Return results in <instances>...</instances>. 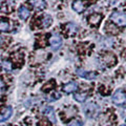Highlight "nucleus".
Returning a JSON list of instances; mask_svg holds the SVG:
<instances>
[{
    "label": "nucleus",
    "mask_w": 126,
    "mask_h": 126,
    "mask_svg": "<svg viewBox=\"0 0 126 126\" xmlns=\"http://www.w3.org/2000/svg\"><path fill=\"white\" fill-rule=\"evenodd\" d=\"M74 98H75V100L78 102H84L87 97H86V94H76L74 96Z\"/></svg>",
    "instance_id": "nucleus-12"
},
{
    "label": "nucleus",
    "mask_w": 126,
    "mask_h": 126,
    "mask_svg": "<svg viewBox=\"0 0 126 126\" xmlns=\"http://www.w3.org/2000/svg\"><path fill=\"white\" fill-rule=\"evenodd\" d=\"M18 14H19V17H20L22 20H26V19L30 17V15H31L29 9L25 7V6H21L20 9H19V11H18Z\"/></svg>",
    "instance_id": "nucleus-9"
},
{
    "label": "nucleus",
    "mask_w": 126,
    "mask_h": 126,
    "mask_svg": "<svg viewBox=\"0 0 126 126\" xmlns=\"http://www.w3.org/2000/svg\"><path fill=\"white\" fill-rule=\"evenodd\" d=\"M10 24L7 21H0V31H9Z\"/></svg>",
    "instance_id": "nucleus-14"
},
{
    "label": "nucleus",
    "mask_w": 126,
    "mask_h": 126,
    "mask_svg": "<svg viewBox=\"0 0 126 126\" xmlns=\"http://www.w3.org/2000/svg\"><path fill=\"white\" fill-rule=\"evenodd\" d=\"M52 17H49V16H46V17L43 19V26L44 27H48L50 24H52Z\"/></svg>",
    "instance_id": "nucleus-13"
},
{
    "label": "nucleus",
    "mask_w": 126,
    "mask_h": 126,
    "mask_svg": "<svg viewBox=\"0 0 126 126\" xmlns=\"http://www.w3.org/2000/svg\"><path fill=\"white\" fill-rule=\"evenodd\" d=\"M78 88V85L76 82H68V83H66L64 86H63V89H64V92L65 93H67V94H70V93H74V92H76Z\"/></svg>",
    "instance_id": "nucleus-7"
},
{
    "label": "nucleus",
    "mask_w": 126,
    "mask_h": 126,
    "mask_svg": "<svg viewBox=\"0 0 126 126\" xmlns=\"http://www.w3.org/2000/svg\"><path fill=\"white\" fill-rule=\"evenodd\" d=\"M3 67H4L5 69H7V70H11L12 69V64L10 62H7V61H3Z\"/></svg>",
    "instance_id": "nucleus-17"
},
{
    "label": "nucleus",
    "mask_w": 126,
    "mask_h": 126,
    "mask_svg": "<svg viewBox=\"0 0 126 126\" xmlns=\"http://www.w3.org/2000/svg\"><path fill=\"white\" fill-rule=\"evenodd\" d=\"M44 113L52 121H55V115H54V110L53 108H50V107H46L44 109Z\"/></svg>",
    "instance_id": "nucleus-11"
},
{
    "label": "nucleus",
    "mask_w": 126,
    "mask_h": 126,
    "mask_svg": "<svg viewBox=\"0 0 126 126\" xmlns=\"http://www.w3.org/2000/svg\"><path fill=\"white\" fill-rule=\"evenodd\" d=\"M3 88H4V83H3V81L0 79V92H1Z\"/></svg>",
    "instance_id": "nucleus-18"
},
{
    "label": "nucleus",
    "mask_w": 126,
    "mask_h": 126,
    "mask_svg": "<svg viewBox=\"0 0 126 126\" xmlns=\"http://www.w3.org/2000/svg\"><path fill=\"white\" fill-rule=\"evenodd\" d=\"M120 126H126V125H125V124H122V125H120Z\"/></svg>",
    "instance_id": "nucleus-20"
},
{
    "label": "nucleus",
    "mask_w": 126,
    "mask_h": 126,
    "mask_svg": "<svg viewBox=\"0 0 126 126\" xmlns=\"http://www.w3.org/2000/svg\"><path fill=\"white\" fill-rule=\"evenodd\" d=\"M77 75L80 76L81 78H85L87 80H94V79L97 78V73H94V72H86L84 69H81V68H78L77 69Z\"/></svg>",
    "instance_id": "nucleus-4"
},
{
    "label": "nucleus",
    "mask_w": 126,
    "mask_h": 126,
    "mask_svg": "<svg viewBox=\"0 0 126 126\" xmlns=\"http://www.w3.org/2000/svg\"><path fill=\"white\" fill-rule=\"evenodd\" d=\"M33 5L35 7H38V9H43L45 6V2L44 1H32Z\"/></svg>",
    "instance_id": "nucleus-15"
},
{
    "label": "nucleus",
    "mask_w": 126,
    "mask_h": 126,
    "mask_svg": "<svg viewBox=\"0 0 126 126\" xmlns=\"http://www.w3.org/2000/svg\"><path fill=\"white\" fill-rule=\"evenodd\" d=\"M99 106L97 104H94V103H89L87 105L84 106V111L86 113V116L89 117V118H94L98 115V112H99Z\"/></svg>",
    "instance_id": "nucleus-2"
},
{
    "label": "nucleus",
    "mask_w": 126,
    "mask_h": 126,
    "mask_svg": "<svg viewBox=\"0 0 126 126\" xmlns=\"http://www.w3.org/2000/svg\"><path fill=\"white\" fill-rule=\"evenodd\" d=\"M1 41H2V39H1V37H0V44H1Z\"/></svg>",
    "instance_id": "nucleus-19"
},
{
    "label": "nucleus",
    "mask_w": 126,
    "mask_h": 126,
    "mask_svg": "<svg viewBox=\"0 0 126 126\" xmlns=\"http://www.w3.org/2000/svg\"><path fill=\"white\" fill-rule=\"evenodd\" d=\"M112 102L115 103L116 105H122L126 102V96L123 90L121 89H118L117 92L113 94V97H112Z\"/></svg>",
    "instance_id": "nucleus-3"
},
{
    "label": "nucleus",
    "mask_w": 126,
    "mask_h": 126,
    "mask_svg": "<svg viewBox=\"0 0 126 126\" xmlns=\"http://www.w3.org/2000/svg\"><path fill=\"white\" fill-rule=\"evenodd\" d=\"M49 43L54 49H58L62 45V38L59 35H53L49 39Z\"/></svg>",
    "instance_id": "nucleus-6"
},
{
    "label": "nucleus",
    "mask_w": 126,
    "mask_h": 126,
    "mask_svg": "<svg viewBox=\"0 0 126 126\" xmlns=\"http://www.w3.org/2000/svg\"><path fill=\"white\" fill-rule=\"evenodd\" d=\"M101 19H102L101 14L94 13V14H92V15H90L89 17H88V21H89V23H92V24L97 25V24H99V23H100Z\"/></svg>",
    "instance_id": "nucleus-8"
},
{
    "label": "nucleus",
    "mask_w": 126,
    "mask_h": 126,
    "mask_svg": "<svg viewBox=\"0 0 126 126\" xmlns=\"http://www.w3.org/2000/svg\"><path fill=\"white\" fill-rule=\"evenodd\" d=\"M110 20L112 22H115L118 25L125 26L126 25V15L123 13H120V12H116V13L111 14V16H110Z\"/></svg>",
    "instance_id": "nucleus-1"
},
{
    "label": "nucleus",
    "mask_w": 126,
    "mask_h": 126,
    "mask_svg": "<svg viewBox=\"0 0 126 126\" xmlns=\"http://www.w3.org/2000/svg\"><path fill=\"white\" fill-rule=\"evenodd\" d=\"M73 9L78 12V13H81L82 11L84 10V4L82 1H74L73 2Z\"/></svg>",
    "instance_id": "nucleus-10"
},
{
    "label": "nucleus",
    "mask_w": 126,
    "mask_h": 126,
    "mask_svg": "<svg viewBox=\"0 0 126 126\" xmlns=\"http://www.w3.org/2000/svg\"><path fill=\"white\" fill-rule=\"evenodd\" d=\"M67 126H83V123H82V121L74 120L72 122H69V123L67 124Z\"/></svg>",
    "instance_id": "nucleus-16"
},
{
    "label": "nucleus",
    "mask_w": 126,
    "mask_h": 126,
    "mask_svg": "<svg viewBox=\"0 0 126 126\" xmlns=\"http://www.w3.org/2000/svg\"><path fill=\"white\" fill-rule=\"evenodd\" d=\"M12 113H13V108L11 107V106H7V107H4L1 112H0V122H4L6 120H9Z\"/></svg>",
    "instance_id": "nucleus-5"
},
{
    "label": "nucleus",
    "mask_w": 126,
    "mask_h": 126,
    "mask_svg": "<svg viewBox=\"0 0 126 126\" xmlns=\"http://www.w3.org/2000/svg\"><path fill=\"white\" fill-rule=\"evenodd\" d=\"M125 116H126V109H125Z\"/></svg>",
    "instance_id": "nucleus-21"
}]
</instances>
